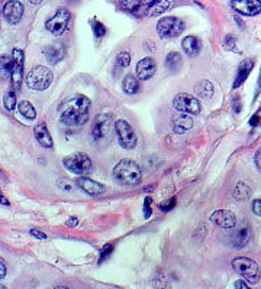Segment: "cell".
Masks as SVG:
<instances>
[{
	"instance_id": "obj_36",
	"label": "cell",
	"mask_w": 261,
	"mask_h": 289,
	"mask_svg": "<svg viewBox=\"0 0 261 289\" xmlns=\"http://www.w3.org/2000/svg\"><path fill=\"white\" fill-rule=\"evenodd\" d=\"M31 234L34 236V237H36V238H39V240H47V234H44L42 231H39V230H36V229H32L31 230Z\"/></svg>"
},
{
	"instance_id": "obj_18",
	"label": "cell",
	"mask_w": 261,
	"mask_h": 289,
	"mask_svg": "<svg viewBox=\"0 0 261 289\" xmlns=\"http://www.w3.org/2000/svg\"><path fill=\"white\" fill-rule=\"evenodd\" d=\"M254 68V61L253 59H244L241 61V64L238 65V71H237V77H235V81H234V90H237L238 87L245 83V80L248 78L250 72Z\"/></svg>"
},
{
	"instance_id": "obj_23",
	"label": "cell",
	"mask_w": 261,
	"mask_h": 289,
	"mask_svg": "<svg viewBox=\"0 0 261 289\" xmlns=\"http://www.w3.org/2000/svg\"><path fill=\"white\" fill-rule=\"evenodd\" d=\"M122 90L126 93V94H137L141 90V84H139V78L137 77V74H128L125 75L123 81H122Z\"/></svg>"
},
{
	"instance_id": "obj_30",
	"label": "cell",
	"mask_w": 261,
	"mask_h": 289,
	"mask_svg": "<svg viewBox=\"0 0 261 289\" xmlns=\"http://www.w3.org/2000/svg\"><path fill=\"white\" fill-rule=\"evenodd\" d=\"M90 23H91V28H93V34H94V36H96V38H99V39H100V38H103L104 35H106V32H107L103 23H102V22H99L97 19H91V22H90Z\"/></svg>"
},
{
	"instance_id": "obj_15",
	"label": "cell",
	"mask_w": 261,
	"mask_h": 289,
	"mask_svg": "<svg viewBox=\"0 0 261 289\" xmlns=\"http://www.w3.org/2000/svg\"><path fill=\"white\" fill-rule=\"evenodd\" d=\"M76 185L80 188L82 191H85L88 195H93V197H97V195H102L106 191V187L103 184L94 181V179H90L87 176H82V178H77L76 179Z\"/></svg>"
},
{
	"instance_id": "obj_35",
	"label": "cell",
	"mask_w": 261,
	"mask_h": 289,
	"mask_svg": "<svg viewBox=\"0 0 261 289\" xmlns=\"http://www.w3.org/2000/svg\"><path fill=\"white\" fill-rule=\"evenodd\" d=\"M144 214H145V217H147V219L151 216V198H147V200H145V205H144Z\"/></svg>"
},
{
	"instance_id": "obj_37",
	"label": "cell",
	"mask_w": 261,
	"mask_h": 289,
	"mask_svg": "<svg viewBox=\"0 0 261 289\" xmlns=\"http://www.w3.org/2000/svg\"><path fill=\"white\" fill-rule=\"evenodd\" d=\"M6 272H7V269H6V263H4V260L0 257V279H3V278L6 276Z\"/></svg>"
},
{
	"instance_id": "obj_21",
	"label": "cell",
	"mask_w": 261,
	"mask_h": 289,
	"mask_svg": "<svg viewBox=\"0 0 261 289\" xmlns=\"http://www.w3.org/2000/svg\"><path fill=\"white\" fill-rule=\"evenodd\" d=\"M181 47H183V51L186 52L189 57H197L202 51V41L197 36L189 35L183 39Z\"/></svg>"
},
{
	"instance_id": "obj_8",
	"label": "cell",
	"mask_w": 261,
	"mask_h": 289,
	"mask_svg": "<svg viewBox=\"0 0 261 289\" xmlns=\"http://www.w3.org/2000/svg\"><path fill=\"white\" fill-rule=\"evenodd\" d=\"M115 127V124H112V115H99L93 124H91V136L96 142H102V140H109L112 139V129Z\"/></svg>"
},
{
	"instance_id": "obj_20",
	"label": "cell",
	"mask_w": 261,
	"mask_h": 289,
	"mask_svg": "<svg viewBox=\"0 0 261 289\" xmlns=\"http://www.w3.org/2000/svg\"><path fill=\"white\" fill-rule=\"evenodd\" d=\"M34 133H35V139L38 140V143L42 146V148H52V145H54V142H52V137L50 135V132H48V129H47V124L45 123H38L36 126H35L34 129Z\"/></svg>"
},
{
	"instance_id": "obj_7",
	"label": "cell",
	"mask_w": 261,
	"mask_h": 289,
	"mask_svg": "<svg viewBox=\"0 0 261 289\" xmlns=\"http://www.w3.org/2000/svg\"><path fill=\"white\" fill-rule=\"evenodd\" d=\"M115 133L118 136L119 145L123 149L131 151V149H134L137 146V142H138L137 133H135L134 127L126 120L121 119L115 121Z\"/></svg>"
},
{
	"instance_id": "obj_5",
	"label": "cell",
	"mask_w": 261,
	"mask_h": 289,
	"mask_svg": "<svg viewBox=\"0 0 261 289\" xmlns=\"http://www.w3.org/2000/svg\"><path fill=\"white\" fill-rule=\"evenodd\" d=\"M64 167L76 175H87L93 170V162L88 155L83 152L71 153L63 159Z\"/></svg>"
},
{
	"instance_id": "obj_43",
	"label": "cell",
	"mask_w": 261,
	"mask_h": 289,
	"mask_svg": "<svg viewBox=\"0 0 261 289\" xmlns=\"http://www.w3.org/2000/svg\"><path fill=\"white\" fill-rule=\"evenodd\" d=\"M29 3H32V4H39L41 1H44V0H28Z\"/></svg>"
},
{
	"instance_id": "obj_9",
	"label": "cell",
	"mask_w": 261,
	"mask_h": 289,
	"mask_svg": "<svg viewBox=\"0 0 261 289\" xmlns=\"http://www.w3.org/2000/svg\"><path fill=\"white\" fill-rule=\"evenodd\" d=\"M70 22H71V15H70L69 10L67 9H58L55 12V15L47 20L45 28L50 34L60 36L67 31Z\"/></svg>"
},
{
	"instance_id": "obj_25",
	"label": "cell",
	"mask_w": 261,
	"mask_h": 289,
	"mask_svg": "<svg viewBox=\"0 0 261 289\" xmlns=\"http://www.w3.org/2000/svg\"><path fill=\"white\" fill-rule=\"evenodd\" d=\"M12 68H13V57L0 55V80H6L12 77Z\"/></svg>"
},
{
	"instance_id": "obj_13",
	"label": "cell",
	"mask_w": 261,
	"mask_h": 289,
	"mask_svg": "<svg viewBox=\"0 0 261 289\" xmlns=\"http://www.w3.org/2000/svg\"><path fill=\"white\" fill-rule=\"evenodd\" d=\"M210 221L221 229H234L237 224V217L229 210H216L210 214Z\"/></svg>"
},
{
	"instance_id": "obj_31",
	"label": "cell",
	"mask_w": 261,
	"mask_h": 289,
	"mask_svg": "<svg viewBox=\"0 0 261 289\" xmlns=\"http://www.w3.org/2000/svg\"><path fill=\"white\" fill-rule=\"evenodd\" d=\"M116 64H118V67H121V68L128 67V65L131 64V55H129V52L128 51L119 52L118 57H116Z\"/></svg>"
},
{
	"instance_id": "obj_41",
	"label": "cell",
	"mask_w": 261,
	"mask_h": 289,
	"mask_svg": "<svg viewBox=\"0 0 261 289\" xmlns=\"http://www.w3.org/2000/svg\"><path fill=\"white\" fill-rule=\"evenodd\" d=\"M77 224H79V220H77L76 217H70L69 221H67V226H69V227H76Z\"/></svg>"
},
{
	"instance_id": "obj_4",
	"label": "cell",
	"mask_w": 261,
	"mask_h": 289,
	"mask_svg": "<svg viewBox=\"0 0 261 289\" xmlns=\"http://www.w3.org/2000/svg\"><path fill=\"white\" fill-rule=\"evenodd\" d=\"M232 268L250 284H257L260 281V268L250 257H244V256L235 257L232 260Z\"/></svg>"
},
{
	"instance_id": "obj_10",
	"label": "cell",
	"mask_w": 261,
	"mask_h": 289,
	"mask_svg": "<svg viewBox=\"0 0 261 289\" xmlns=\"http://www.w3.org/2000/svg\"><path fill=\"white\" fill-rule=\"evenodd\" d=\"M173 106L177 112L189 113V115H199L200 113V103L197 99L187 93H180L173 99Z\"/></svg>"
},
{
	"instance_id": "obj_2",
	"label": "cell",
	"mask_w": 261,
	"mask_h": 289,
	"mask_svg": "<svg viewBox=\"0 0 261 289\" xmlns=\"http://www.w3.org/2000/svg\"><path fill=\"white\" fill-rule=\"evenodd\" d=\"M113 178L122 185H138L142 181V171L138 164L132 159H122L113 168Z\"/></svg>"
},
{
	"instance_id": "obj_34",
	"label": "cell",
	"mask_w": 261,
	"mask_h": 289,
	"mask_svg": "<svg viewBox=\"0 0 261 289\" xmlns=\"http://www.w3.org/2000/svg\"><path fill=\"white\" fill-rule=\"evenodd\" d=\"M253 213H254L256 216L261 217V200H256V201L253 203Z\"/></svg>"
},
{
	"instance_id": "obj_24",
	"label": "cell",
	"mask_w": 261,
	"mask_h": 289,
	"mask_svg": "<svg viewBox=\"0 0 261 289\" xmlns=\"http://www.w3.org/2000/svg\"><path fill=\"white\" fill-rule=\"evenodd\" d=\"M194 93L200 97V99H212L213 97V85L208 80H203V81H199L197 84L194 85Z\"/></svg>"
},
{
	"instance_id": "obj_12",
	"label": "cell",
	"mask_w": 261,
	"mask_h": 289,
	"mask_svg": "<svg viewBox=\"0 0 261 289\" xmlns=\"http://www.w3.org/2000/svg\"><path fill=\"white\" fill-rule=\"evenodd\" d=\"M23 61H25V55L22 50H15L13 51V68H12V87L15 90H19V87L22 84L23 80Z\"/></svg>"
},
{
	"instance_id": "obj_40",
	"label": "cell",
	"mask_w": 261,
	"mask_h": 289,
	"mask_svg": "<svg viewBox=\"0 0 261 289\" xmlns=\"http://www.w3.org/2000/svg\"><path fill=\"white\" fill-rule=\"evenodd\" d=\"M234 288H237V289H248V285H245V282H244V281H237V282L234 284Z\"/></svg>"
},
{
	"instance_id": "obj_17",
	"label": "cell",
	"mask_w": 261,
	"mask_h": 289,
	"mask_svg": "<svg viewBox=\"0 0 261 289\" xmlns=\"http://www.w3.org/2000/svg\"><path fill=\"white\" fill-rule=\"evenodd\" d=\"M172 120H173L174 132H177V133H184V132L190 130L191 127H193V124H194V123H193L191 115H189V113H183V112L174 113Z\"/></svg>"
},
{
	"instance_id": "obj_27",
	"label": "cell",
	"mask_w": 261,
	"mask_h": 289,
	"mask_svg": "<svg viewBox=\"0 0 261 289\" xmlns=\"http://www.w3.org/2000/svg\"><path fill=\"white\" fill-rule=\"evenodd\" d=\"M17 109H19V113L28 120H34L36 117V112H35V107L29 102L23 100L17 104Z\"/></svg>"
},
{
	"instance_id": "obj_6",
	"label": "cell",
	"mask_w": 261,
	"mask_h": 289,
	"mask_svg": "<svg viewBox=\"0 0 261 289\" xmlns=\"http://www.w3.org/2000/svg\"><path fill=\"white\" fill-rule=\"evenodd\" d=\"M184 22L180 17L169 16L161 17L157 23V32L163 39H174L183 34Z\"/></svg>"
},
{
	"instance_id": "obj_26",
	"label": "cell",
	"mask_w": 261,
	"mask_h": 289,
	"mask_svg": "<svg viewBox=\"0 0 261 289\" xmlns=\"http://www.w3.org/2000/svg\"><path fill=\"white\" fill-rule=\"evenodd\" d=\"M181 64H183V58L178 52H170L166 57V68L170 69L172 72H177L178 69L181 68Z\"/></svg>"
},
{
	"instance_id": "obj_32",
	"label": "cell",
	"mask_w": 261,
	"mask_h": 289,
	"mask_svg": "<svg viewBox=\"0 0 261 289\" xmlns=\"http://www.w3.org/2000/svg\"><path fill=\"white\" fill-rule=\"evenodd\" d=\"M224 45H225V48L228 51L234 52V54H240L238 48H237V41H235L234 35H226Z\"/></svg>"
},
{
	"instance_id": "obj_33",
	"label": "cell",
	"mask_w": 261,
	"mask_h": 289,
	"mask_svg": "<svg viewBox=\"0 0 261 289\" xmlns=\"http://www.w3.org/2000/svg\"><path fill=\"white\" fill-rule=\"evenodd\" d=\"M112 250H113V246H112V244H106L103 247V252H102V255H100V260H99V262H103L104 259L112 253Z\"/></svg>"
},
{
	"instance_id": "obj_39",
	"label": "cell",
	"mask_w": 261,
	"mask_h": 289,
	"mask_svg": "<svg viewBox=\"0 0 261 289\" xmlns=\"http://www.w3.org/2000/svg\"><path fill=\"white\" fill-rule=\"evenodd\" d=\"M256 165H257V168L261 171V148L256 152Z\"/></svg>"
},
{
	"instance_id": "obj_16",
	"label": "cell",
	"mask_w": 261,
	"mask_h": 289,
	"mask_svg": "<svg viewBox=\"0 0 261 289\" xmlns=\"http://www.w3.org/2000/svg\"><path fill=\"white\" fill-rule=\"evenodd\" d=\"M157 72V64L156 61L150 57L147 58H142L137 64V77L139 80L145 81V80H150L156 75Z\"/></svg>"
},
{
	"instance_id": "obj_42",
	"label": "cell",
	"mask_w": 261,
	"mask_h": 289,
	"mask_svg": "<svg viewBox=\"0 0 261 289\" xmlns=\"http://www.w3.org/2000/svg\"><path fill=\"white\" fill-rule=\"evenodd\" d=\"M259 119H260V117H259V115H256V116L251 119V124H253V126H257V124H259Z\"/></svg>"
},
{
	"instance_id": "obj_29",
	"label": "cell",
	"mask_w": 261,
	"mask_h": 289,
	"mask_svg": "<svg viewBox=\"0 0 261 289\" xmlns=\"http://www.w3.org/2000/svg\"><path fill=\"white\" fill-rule=\"evenodd\" d=\"M250 195H251V189L247 187L245 184H243V182L235 187V191H234V197L235 198H238V200H247Z\"/></svg>"
},
{
	"instance_id": "obj_28",
	"label": "cell",
	"mask_w": 261,
	"mask_h": 289,
	"mask_svg": "<svg viewBox=\"0 0 261 289\" xmlns=\"http://www.w3.org/2000/svg\"><path fill=\"white\" fill-rule=\"evenodd\" d=\"M3 104H4V107H6L7 112H13L15 110V107H16V93H15V88L13 87L4 93Z\"/></svg>"
},
{
	"instance_id": "obj_11",
	"label": "cell",
	"mask_w": 261,
	"mask_h": 289,
	"mask_svg": "<svg viewBox=\"0 0 261 289\" xmlns=\"http://www.w3.org/2000/svg\"><path fill=\"white\" fill-rule=\"evenodd\" d=\"M231 6L245 16H256L261 12V0H232Z\"/></svg>"
},
{
	"instance_id": "obj_3",
	"label": "cell",
	"mask_w": 261,
	"mask_h": 289,
	"mask_svg": "<svg viewBox=\"0 0 261 289\" xmlns=\"http://www.w3.org/2000/svg\"><path fill=\"white\" fill-rule=\"evenodd\" d=\"M54 74L50 68L44 65H36L26 75V85L35 91H44L52 83Z\"/></svg>"
},
{
	"instance_id": "obj_22",
	"label": "cell",
	"mask_w": 261,
	"mask_h": 289,
	"mask_svg": "<svg viewBox=\"0 0 261 289\" xmlns=\"http://www.w3.org/2000/svg\"><path fill=\"white\" fill-rule=\"evenodd\" d=\"M231 241H232V246L237 249L245 247L250 241V230L247 227H241V229L235 230L231 236Z\"/></svg>"
},
{
	"instance_id": "obj_19",
	"label": "cell",
	"mask_w": 261,
	"mask_h": 289,
	"mask_svg": "<svg viewBox=\"0 0 261 289\" xmlns=\"http://www.w3.org/2000/svg\"><path fill=\"white\" fill-rule=\"evenodd\" d=\"M44 55H45L48 62L57 64V62H60L64 58V47L61 44H58V42L50 44V45H47L44 48Z\"/></svg>"
},
{
	"instance_id": "obj_38",
	"label": "cell",
	"mask_w": 261,
	"mask_h": 289,
	"mask_svg": "<svg viewBox=\"0 0 261 289\" xmlns=\"http://www.w3.org/2000/svg\"><path fill=\"white\" fill-rule=\"evenodd\" d=\"M174 201H175V198H172V200H170V204L160 205V208H161L163 211H169V210H172V208H173V207H174V204H175Z\"/></svg>"
},
{
	"instance_id": "obj_14",
	"label": "cell",
	"mask_w": 261,
	"mask_h": 289,
	"mask_svg": "<svg viewBox=\"0 0 261 289\" xmlns=\"http://www.w3.org/2000/svg\"><path fill=\"white\" fill-rule=\"evenodd\" d=\"M23 16V6L22 3H19L16 0H10L4 4L3 7V17L7 23L10 25H16L20 22V19Z\"/></svg>"
},
{
	"instance_id": "obj_1",
	"label": "cell",
	"mask_w": 261,
	"mask_h": 289,
	"mask_svg": "<svg viewBox=\"0 0 261 289\" xmlns=\"http://www.w3.org/2000/svg\"><path fill=\"white\" fill-rule=\"evenodd\" d=\"M90 107L91 102L85 94H76L66 100L61 106L60 112V120L63 124L69 127H76V126H83L88 120L90 115Z\"/></svg>"
}]
</instances>
